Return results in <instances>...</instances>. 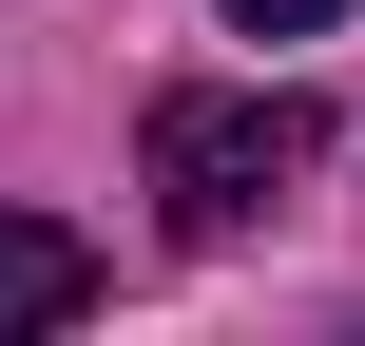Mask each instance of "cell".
<instances>
[{
	"label": "cell",
	"instance_id": "1",
	"mask_svg": "<svg viewBox=\"0 0 365 346\" xmlns=\"http://www.w3.org/2000/svg\"><path fill=\"white\" fill-rule=\"evenodd\" d=\"M308 173V96H154V212L212 250Z\"/></svg>",
	"mask_w": 365,
	"mask_h": 346
},
{
	"label": "cell",
	"instance_id": "2",
	"mask_svg": "<svg viewBox=\"0 0 365 346\" xmlns=\"http://www.w3.org/2000/svg\"><path fill=\"white\" fill-rule=\"evenodd\" d=\"M96 308V250L58 231V212H0V346H38V327H77Z\"/></svg>",
	"mask_w": 365,
	"mask_h": 346
},
{
	"label": "cell",
	"instance_id": "3",
	"mask_svg": "<svg viewBox=\"0 0 365 346\" xmlns=\"http://www.w3.org/2000/svg\"><path fill=\"white\" fill-rule=\"evenodd\" d=\"M346 0H231V39H327Z\"/></svg>",
	"mask_w": 365,
	"mask_h": 346
}]
</instances>
